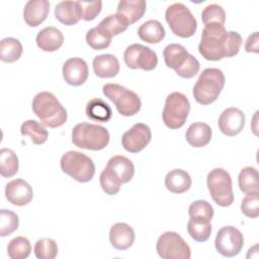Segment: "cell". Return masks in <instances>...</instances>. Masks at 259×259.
<instances>
[{"label": "cell", "instance_id": "cell-1", "mask_svg": "<svg viewBox=\"0 0 259 259\" xmlns=\"http://www.w3.org/2000/svg\"><path fill=\"white\" fill-rule=\"evenodd\" d=\"M31 107L45 126L55 128L67 121V110L51 92L42 91L37 93L32 99Z\"/></svg>", "mask_w": 259, "mask_h": 259}, {"label": "cell", "instance_id": "cell-2", "mask_svg": "<svg viewBox=\"0 0 259 259\" xmlns=\"http://www.w3.org/2000/svg\"><path fill=\"white\" fill-rule=\"evenodd\" d=\"M229 31L225 25L218 23L204 25L201 40L198 45L199 54L207 61H220L228 58Z\"/></svg>", "mask_w": 259, "mask_h": 259}, {"label": "cell", "instance_id": "cell-3", "mask_svg": "<svg viewBox=\"0 0 259 259\" xmlns=\"http://www.w3.org/2000/svg\"><path fill=\"white\" fill-rule=\"evenodd\" d=\"M135 174L134 163L126 157L116 155L111 157L104 170L101 172L99 181L107 191H119L121 184L130 182Z\"/></svg>", "mask_w": 259, "mask_h": 259}, {"label": "cell", "instance_id": "cell-4", "mask_svg": "<svg viewBox=\"0 0 259 259\" xmlns=\"http://www.w3.org/2000/svg\"><path fill=\"white\" fill-rule=\"evenodd\" d=\"M226 82L222 70L217 68H206L200 73L194 84L192 94L196 102L208 105L214 102L221 94Z\"/></svg>", "mask_w": 259, "mask_h": 259}, {"label": "cell", "instance_id": "cell-5", "mask_svg": "<svg viewBox=\"0 0 259 259\" xmlns=\"http://www.w3.org/2000/svg\"><path fill=\"white\" fill-rule=\"evenodd\" d=\"M165 65L184 79L193 78L200 69L198 60L179 44H170L163 51Z\"/></svg>", "mask_w": 259, "mask_h": 259}, {"label": "cell", "instance_id": "cell-6", "mask_svg": "<svg viewBox=\"0 0 259 259\" xmlns=\"http://www.w3.org/2000/svg\"><path fill=\"white\" fill-rule=\"evenodd\" d=\"M72 142L78 148L99 151L108 145L109 133L99 124L80 122L72 131Z\"/></svg>", "mask_w": 259, "mask_h": 259}, {"label": "cell", "instance_id": "cell-7", "mask_svg": "<svg viewBox=\"0 0 259 259\" xmlns=\"http://www.w3.org/2000/svg\"><path fill=\"white\" fill-rule=\"evenodd\" d=\"M165 19L172 32L182 38L192 36L197 29V21L189 8L182 3H174L167 7Z\"/></svg>", "mask_w": 259, "mask_h": 259}, {"label": "cell", "instance_id": "cell-8", "mask_svg": "<svg viewBox=\"0 0 259 259\" xmlns=\"http://www.w3.org/2000/svg\"><path fill=\"white\" fill-rule=\"evenodd\" d=\"M61 169L78 182L90 181L95 174V165L91 158L78 151H68L60 161Z\"/></svg>", "mask_w": 259, "mask_h": 259}, {"label": "cell", "instance_id": "cell-9", "mask_svg": "<svg viewBox=\"0 0 259 259\" xmlns=\"http://www.w3.org/2000/svg\"><path fill=\"white\" fill-rule=\"evenodd\" d=\"M102 92L123 116H133L141 109L142 101L139 95L119 84L107 83L103 85Z\"/></svg>", "mask_w": 259, "mask_h": 259}, {"label": "cell", "instance_id": "cell-10", "mask_svg": "<svg viewBox=\"0 0 259 259\" xmlns=\"http://www.w3.org/2000/svg\"><path fill=\"white\" fill-rule=\"evenodd\" d=\"M189 111L190 103L188 98L181 92H172L166 97L162 119L167 127L177 130L184 125Z\"/></svg>", "mask_w": 259, "mask_h": 259}, {"label": "cell", "instance_id": "cell-11", "mask_svg": "<svg viewBox=\"0 0 259 259\" xmlns=\"http://www.w3.org/2000/svg\"><path fill=\"white\" fill-rule=\"evenodd\" d=\"M206 184L213 201L223 207L230 206L234 201L232 178L223 168L212 169L206 177Z\"/></svg>", "mask_w": 259, "mask_h": 259}, {"label": "cell", "instance_id": "cell-12", "mask_svg": "<svg viewBox=\"0 0 259 259\" xmlns=\"http://www.w3.org/2000/svg\"><path fill=\"white\" fill-rule=\"evenodd\" d=\"M156 250L163 259H189L191 257L189 245L176 232L163 233L157 241Z\"/></svg>", "mask_w": 259, "mask_h": 259}, {"label": "cell", "instance_id": "cell-13", "mask_svg": "<svg viewBox=\"0 0 259 259\" xmlns=\"http://www.w3.org/2000/svg\"><path fill=\"white\" fill-rule=\"evenodd\" d=\"M125 65L133 70L142 69L144 71H152L158 65L157 54L149 47L141 44H133L128 46L123 54Z\"/></svg>", "mask_w": 259, "mask_h": 259}, {"label": "cell", "instance_id": "cell-14", "mask_svg": "<svg viewBox=\"0 0 259 259\" xmlns=\"http://www.w3.org/2000/svg\"><path fill=\"white\" fill-rule=\"evenodd\" d=\"M214 246L217 251L225 257L238 255L244 246L243 234L233 226H226L219 230Z\"/></svg>", "mask_w": 259, "mask_h": 259}, {"label": "cell", "instance_id": "cell-15", "mask_svg": "<svg viewBox=\"0 0 259 259\" xmlns=\"http://www.w3.org/2000/svg\"><path fill=\"white\" fill-rule=\"evenodd\" d=\"M152 132L149 125L138 122L135 123L128 131L123 133L121 145L123 149L130 153H139L144 150L151 142Z\"/></svg>", "mask_w": 259, "mask_h": 259}, {"label": "cell", "instance_id": "cell-16", "mask_svg": "<svg viewBox=\"0 0 259 259\" xmlns=\"http://www.w3.org/2000/svg\"><path fill=\"white\" fill-rule=\"evenodd\" d=\"M218 124L224 135L234 137L240 134L244 128L245 114L237 107H229L221 113Z\"/></svg>", "mask_w": 259, "mask_h": 259}, {"label": "cell", "instance_id": "cell-17", "mask_svg": "<svg viewBox=\"0 0 259 259\" xmlns=\"http://www.w3.org/2000/svg\"><path fill=\"white\" fill-rule=\"evenodd\" d=\"M62 73L64 80L72 86L84 84L89 75L87 63L81 58L68 59L63 65Z\"/></svg>", "mask_w": 259, "mask_h": 259}, {"label": "cell", "instance_id": "cell-18", "mask_svg": "<svg viewBox=\"0 0 259 259\" xmlns=\"http://www.w3.org/2000/svg\"><path fill=\"white\" fill-rule=\"evenodd\" d=\"M5 196L10 203L17 206H23L32 200L33 190L25 180L14 179L6 184Z\"/></svg>", "mask_w": 259, "mask_h": 259}, {"label": "cell", "instance_id": "cell-19", "mask_svg": "<svg viewBox=\"0 0 259 259\" xmlns=\"http://www.w3.org/2000/svg\"><path fill=\"white\" fill-rule=\"evenodd\" d=\"M50 12V2L47 0H29L23 9V18L30 27L38 26L42 23Z\"/></svg>", "mask_w": 259, "mask_h": 259}, {"label": "cell", "instance_id": "cell-20", "mask_svg": "<svg viewBox=\"0 0 259 259\" xmlns=\"http://www.w3.org/2000/svg\"><path fill=\"white\" fill-rule=\"evenodd\" d=\"M135 231L125 223L114 224L109 231V242L116 250H126L134 244Z\"/></svg>", "mask_w": 259, "mask_h": 259}, {"label": "cell", "instance_id": "cell-21", "mask_svg": "<svg viewBox=\"0 0 259 259\" xmlns=\"http://www.w3.org/2000/svg\"><path fill=\"white\" fill-rule=\"evenodd\" d=\"M147 4L144 0H122L118 3L116 14L121 17L127 25L140 20L146 12Z\"/></svg>", "mask_w": 259, "mask_h": 259}, {"label": "cell", "instance_id": "cell-22", "mask_svg": "<svg viewBox=\"0 0 259 259\" xmlns=\"http://www.w3.org/2000/svg\"><path fill=\"white\" fill-rule=\"evenodd\" d=\"M35 41L40 50L45 52H55L62 47L64 42V35L57 27L48 26L36 34Z\"/></svg>", "mask_w": 259, "mask_h": 259}, {"label": "cell", "instance_id": "cell-23", "mask_svg": "<svg viewBox=\"0 0 259 259\" xmlns=\"http://www.w3.org/2000/svg\"><path fill=\"white\" fill-rule=\"evenodd\" d=\"M94 73L99 78H113L119 72L117 58L110 54L96 56L92 62Z\"/></svg>", "mask_w": 259, "mask_h": 259}, {"label": "cell", "instance_id": "cell-24", "mask_svg": "<svg viewBox=\"0 0 259 259\" xmlns=\"http://www.w3.org/2000/svg\"><path fill=\"white\" fill-rule=\"evenodd\" d=\"M211 136L212 131L210 126L204 122L191 123L185 133L187 143L194 148L205 147L210 142Z\"/></svg>", "mask_w": 259, "mask_h": 259}, {"label": "cell", "instance_id": "cell-25", "mask_svg": "<svg viewBox=\"0 0 259 259\" xmlns=\"http://www.w3.org/2000/svg\"><path fill=\"white\" fill-rule=\"evenodd\" d=\"M56 18L64 25H74L81 19L79 1H61L55 8Z\"/></svg>", "mask_w": 259, "mask_h": 259}, {"label": "cell", "instance_id": "cell-26", "mask_svg": "<svg viewBox=\"0 0 259 259\" xmlns=\"http://www.w3.org/2000/svg\"><path fill=\"white\" fill-rule=\"evenodd\" d=\"M190 175L182 169H174L167 173L165 177L166 188L173 193L186 192L191 186Z\"/></svg>", "mask_w": 259, "mask_h": 259}, {"label": "cell", "instance_id": "cell-27", "mask_svg": "<svg viewBox=\"0 0 259 259\" xmlns=\"http://www.w3.org/2000/svg\"><path fill=\"white\" fill-rule=\"evenodd\" d=\"M138 35L148 44H158L164 38L165 29L158 20L150 19L139 27Z\"/></svg>", "mask_w": 259, "mask_h": 259}, {"label": "cell", "instance_id": "cell-28", "mask_svg": "<svg viewBox=\"0 0 259 259\" xmlns=\"http://www.w3.org/2000/svg\"><path fill=\"white\" fill-rule=\"evenodd\" d=\"M86 115L92 120L107 122L112 116V110L102 99L93 98L87 103Z\"/></svg>", "mask_w": 259, "mask_h": 259}, {"label": "cell", "instance_id": "cell-29", "mask_svg": "<svg viewBox=\"0 0 259 259\" xmlns=\"http://www.w3.org/2000/svg\"><path fill=\"white\" fill-rule=\"evenodd\" d=\"M210 222L200 218H190L187 223V232L196 242H205L211 234Z\"/></svg>", "mask_w": 259, "mask_h": 259}, {"label": "cell", "instance_id": "cell-30", "mask_svg": "<svg viewBox=\"0 0 259 259\" xmlns=\"http://www.w3.org/2000/svg\"><path fill=\"white\" fill-rule=\"evenodd\" d=\"M22 52V45L17 38L5 37L0 42V59L5 63H13L19 60Z\"/></svg>", "mask_w": 259, "mask_h": 259}, {"label": "cell", "instance_id": "cell-31", "mask_svg": "<svg viewBox=\"0 0 259 259\" xmlns=\"http://www.w3.org/2000/svg\"><path fill=\"white\" fill-rule=\"evenodd\" d=\"M20 133L22 136L29 137L31 142L35 145L46 143L49 137V133L45 126L34 119L25 120L20 126Z\"/></svg>", "mask_w": 259, "mask_h": 259}, {"label": "cell", "instance_id": "cell-32", "mask_svg": "<svg viewBox=\"0 0 259 259\" xmlns=\"http://www.w3.org/2000/svg\"><path fill=\"white\" fill-rule=\"evenodd\" d=\"M258 171L256 168L247 166L243 168L238 176V183L239 188L242 192L245 194L252 193V192H258Z\"/></svg>", "mask_w": 259, "mask_h": 259}, {"label": "cell", "instance_id": "cell-33", "mask_svg": "<svg viewBox=\"0 0 259 259\" xmlns=\"http://www.w3.org/2000/svg\"><path fill=\"white\" fill-rule=\"evenodd\" d=\"M19 162L16 154L7 148L0 150V174L5 178H10L18 172Z\"/></svg>", "mask_w": 259, "mask_h": 259}, {"label": "cell", "instance_id": "cell-34", "mask_svg": "<svg viewBox=\"0 0 259 259\" xmlns=\"http://www.w3.org/2000/svg\"><path fill=\"white\" fill-rule=\"evenodd\" d=\"M30 252L31 245L25 237H16L8 243L7 253L11 259H25L29 256Z\"/></svg>", "mask_w": 259, "mask_h": 259}, {"label": "cell", "instance_id": "cell-35", "mask_svg": "<svg viewBox=\"0 0 259 259\" xmlns=\"http://www.w3.org/2000/svg\"><path fill=\"white\" fill-rule=\"evenodd\" d=\"M127 26V23L116 13L108 15L107 17L103 18L97 25L98 28L103 30L106 34H108L111 37L126 30Z\"/></svg>", "mask_w": 259, "mask_h": 259}, {"label": "cell", "instance_id": "cell-36", "mask_svg": "<svg viewBox=\"0 0 259 259\" xmlns=\"http://www.w3.org/2000/svg\"><path fill=\"white\" fill-rule=\"evenodd\" d=\"M111 36L97 26L92 27L86 33V42L93 50H103L108 48L111 44Z\"/></svg>", "mask_w": 259, "mask_h": 259}, {"label": "cell", "instance_id": "cell-37", "mask_svg": "<svg viewBox=\"0 0 259 259\" xmlns=\"http://www.w3.org/2000/svg\"><path fill=\"white\" fill-rule=\"evenodd\" d=\"M19 226L18 215L9 209L0 211V236L6 237L14 233Z\"/></svg>", "mask_w": 259, "mask_h": 259}, {"label": "cell", "instance_id": "cell-38", "mask_svg": "<svg viewBox=\"0 0 259 259\" xmlns=\"http://www.w3.org/2000/svg\"><path fill=\"white\" fill-rule=\"evenodd\" d=\"M34 255L38 259H54L58 255V245L50 238H41L34 245Z\"/></svg>", "mask_w": 259, "mask_h": 259}, {"label": "cell", "instance_id": "cell-39", "mask_svg": "<svg viewBox=\"0 0 259 259\" xmlns=\"http://www.w3.org/2000/svg\"><path fill=\"white\" fill-rule=\"evenodd\" d=\"M201 19L204 25L218 23L225 25L226 22V12L222 6L218 4L207 5L201 12Z\"/></svg>", "mask_w": 259, "mask_h": 259}, {"label": "cell", "instance_id": "cell-40", "mask_svg": "<svg viewBox=\"0 0 259 259\" xmlns=\"http://www.w3.org/2000/svg\"><path fill=\"white\" fill-rule=\"evenodd\" d=\"M189 218H200L211 221L213 217V207L206 200H195L188 207Z\"/></svg>", "mask_w": 259, "mask_h": 259}, {"label": "cell", "instance_id": "cell-41", "mask_svg": "<svg viewBox=\"0 0 259 259\" xmlns=\"http://www.w3.org/2000/svg\"><path fill=\"white\" fill-rule=\"evenodd\" d=\"M242 212L251 219H255L259 214V195L258 192L247 193L241 202Z\"/></svg>", "mask_w": 259, "mask_h": 259}, {"label": "cell", "instance_id": "cell-42", "mask_svg": "<svg viewBox=\"0 0 259 259\" xmlns=\"http://www.w3.org/2000/svg\"><path fill=\"white\" fill-rule=\"evenodd\" d=\"M80 12H81V19L85 21L93 20L101 11L102 2L101 1H79Z\"/></svg>", "mask_w": 259, "mask_h": 259}, {"label": "cell", "instance_id": "cell-43", "mask_svg": "<svg viewBox=\"0 0 259 259\" xmlns=\"http://www.w3.org/2000/svg\"><path fill=\"white\" fill-rule=\"evenodd\" d=\"M259 37H258V31L253 32L248 36L245 42V50L248 53H258L259 48Z\"/></svg>", "mask_w": 259, "mask_h": 259}]
</instances>
